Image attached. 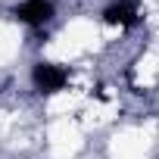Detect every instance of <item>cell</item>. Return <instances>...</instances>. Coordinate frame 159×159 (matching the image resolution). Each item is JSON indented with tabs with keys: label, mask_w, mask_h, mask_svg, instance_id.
<instances>
[{
	"label": "cell",
	"mask_w": 159,
	"mask_h": 159,
	"mask_svg": "<svg viewBox=\"0 0 159 159\" xmlns=\"http://www.w3.org/2000/svg\"><path fill=\"white\" fill-rule=\"evenodd\" d=\"M69 69L59 66V62H50V59H41L31 66V84L38 94H59L66 84H69Z\"/></svg>",
	"instance_id": "1"
},
{
	"label": "cell",
	"mask_w": 159,
	"mask_h": 159,
	"mask_svg": "<svg viewBox=\"0 0 159 159\" xmlns=\"http://www.w3.org/2000/svg\"><path fill=\"white\" fill-rule=\"evenodd\" d=\"M13 16L28 28H44L53 19V0H22V3H16Z\"/></svg>",
	"instance_id": "2"
},
{
	"label": "cell",
	"mask_w": 159,
	"mask_h": 159,
	"mask_svg": "<svg viewBox=\"0 0 159 159\" xmlns=\"http://www.w3.org/2000/svg\"><path fill=\"white\" fill-rule=\"evenodd\" d=\"M103 22L106 25H119V28H131L140 22V3L137 0H112L103 10Z\"/></svg>",
	"instance_id": "3"
}]
</instances>
